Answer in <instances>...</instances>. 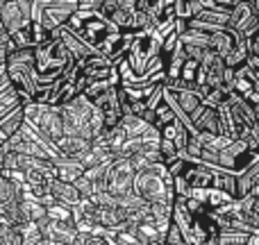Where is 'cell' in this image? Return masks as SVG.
<instances>
[{
	"label": "cell",
	"instance_id": "cell-9",
	"mask_svg": "<svg viewBox=\"0 0 259 245\" xmlns=\"http://www.w3.org/2000/svg\"><path fill=\"white\" fill-rule=\"evenodd\" d=\"M132 184H134V168L130 164V159L114 157L109 161L107 177H105V193L121 200V198L132 193Z\"/></svg>",
	"mask_w": 259,
	"mask_h": 245
},
{
	"label": "cell",
	"instance_id": "cell-29",
	"mask_svg": "<svg viewBox=\"0 0 259 245\" xmlns=\"http://www.w3.org/2000/svg\"><path fill=\"white\" fill-rule=\"evenodd\" d=\"M18 236H21V243L23 245H39L44 241V236H41L39 227H36V223H25L21 225V227H16Z\"/></svg>",
	"mask_w": 259,
	"mask_h": 245
},
{
	"label": "cell",
	"instance_id": "cell-30",
	"mask_svg": "<svg viewBox=\"0 0 259 245\" xmlns=\"http://www.w3.org/2000/svg\"><path fill=\"white\" fill-rule=\"evenodd\" d=\"M21 103V98H18V93L12 89V86H7V89L0 91V118L5 116V114H9L14 107H18Z\"/></svg>",
	"mask_w": 259,
	"mask_h": 245
},
{
	"label": "cell",
	"instance_id": "cell-27",
	"mask_svg": "<svg viewBox=\"0 0 259 245\" xmlns=\"http://www.w3.org/2000/svg\"><path fill=\"white\" fill-rule=\"evenodd\" d=\"M248 57H250V55H248V45H246V39H241L237 43V48L232 50V53L228 55V57L223 59L225 62V66L230 68V71H239V68H243L248 64Z\"/></svg>",
	"mask_w": 259,
	"mask_h": 245
},
{
	"label": "cell",
	"instance_id": "cell-1",
	"mask_svg": "<svg viewBox=\"0 0 259 245\" xmlns=\"http://www.w3.org/2000/svg\"><path fill=\"white\" fill-rule=\"evenodd\" d=\"M132 191L148 205H173V177L161 164H143L134 170Z\"/></svg>",
	"mask_w": 259,
	"mask_h": 245
},
{
	"label": "cell",
	"instance_id": "cell-2",
	"mask_svg": "<svg viewBox=\"0 0 259 245\" xmlns=\"http://www.w3.org/2000/svg\"><path fill=\"white\" fill-rule=\"evenodd\" d=\"M73 66H75V62L68 55V50L62 45V41L50 39L34 48V73L39 86L55 84L64 75H68Z\"/></svg>",
	"mask_w": 259,
	"mask_h": 245
},
{
	"label": "cell",
	"instance_id": "cell-7",
	"mask_svg": "<svg viewBox=\"0 0 259 245\" xmlns=\"http://www.w3.org/2000/svg\"><path fill=\"white\" fill-rule=\"evenodd\" d=\"M25 112V123L44 138L46 143L55 145L59 138L64 136V123H62V114L57 107H46V105H23Z\"/></svg>",
	"mask_w": 259,
	"mask_h": 245
},
{
	"label": "cell",
	"instance_id": "cell-11",
	"mask_svg": "<svg viewBox=\"0 0 259 245\" xmlns=\"http://www.w3.org/2000/svg\"><path fill=\"white\" fill-rule=\"evenodd\" d=\"M228 27L237 32L241 39H248L259 27V9L255 0H237L234 9L228 16Z\"/></svg>",
	"mask_w": 259,
	"mask_h": 245
},
{
	"label": "cell",
	"instance_id": "cell-13",
	"mask_svg": "<svg viewBox=\"0 0 259 245\" xmlns=\"http://www.w3.org/2000/svg\"><path fill=\"white\" fill-rule=\"evenodd\" d=\"M225 73H228V66L225 62L209 53L205 55V59L200 62V75H198V86H207V89H221L225 86Z\"/></svg>",
	"mask_w": 259,
	"mask_h": 245
},
{
	"label": "cell",
	"instance_id": "cell-31",
	"mask_svg": "<svg viewBox=\"0 0 259 245\" xmlns=\"http://www.w3.org/2000/svg\"><path fill=\"white\" fill-rule=\"evenodd\" d=\"M73 186H75V191L80 193V198L82 200H91V198L96 195V191H94V184L89 182V179L84 177V175H80V177L73 182Z\"/></svg>",
	"mask_w": 259,
	"mask_h": 245
},
{
	"label": "cell",
	"instance_id": "cell-23",
	"mask_svg": "<svg viewBox=\"0 0 259 245\" xmlns=\"http://www.w3.org/2000/svg\"><path fill=\"white\" fill-rule=\"evenodd\" d=\"M23 191H25V186H23L21 182L9 179L7 175L0 170V214H3L7 207L18 205L23 198Z\"/></svg>",
	"mask_w": 259,
	"mask_h": 245
},
{
	"label": "cell",
	"instance_id": "cell-25",
	"mask_svg": "<svg viewBox=\"0 0 259 245\" xmlns=\"http://www.w3.org/2000/svg\"><path fill=\"white\" fill-rule=\"evenodd\" d=\"M207 5H209V0H173L175 18H178V21H191Z\"/></svg>",
	"mask_w": 259,
	"mask_h": 245
},
{
	"label": "cell",
	"instance_id": "cell-8",
	"mask_svg": "<svg viewBox=\"0 0 259 245\" xmlns=\"http://www.w3.org/2000/svg\"><path fill=\"white\" fill-rule=\"evenodd\" d=\"M161 98H164L166 105L173 109L175 118H178L182 125H187L189 129H191L193 116H196V114L200 112V107L205 105L196 89H175V86H166V84H164Z\"/></svg>",
	"mask_w": 259,
	"mask_h": 245
},
{
	"label": "cell",
	"instance_id": "cell-19",
	"mask_svg": "<svg viewBox=\"0 0 259 245\" xmlns=\"http://www.w3.org/2000/svg\"><path fill=\"white\" fill-rule=\"evenodd\" d=\"M94 141H87V138H80V136H62L57 143H55V150L62 159H71V161H77L91 150Z\"/></svg>",
	"mask_w": 259,
	"mask_h": 245
},
{
	"label": "cell",
	"instance_id": "cell-15",
	"mask_svg": "<svg viewBox=\"0 0 259 245\" xmlns=\"http://www.w3.org/2000/svg\"><path fill=\"white\" fill-rule=\"evenodd\" d=\"M187 25L191 27V30L205 32V34H214V32H221V30L228 27V14L219 12V9L211 5V0H209V5H207V7L202 9L196 18L187 21Z\"/></svg>",
	"mask_w": 259,
	"mask_h": 245
},
{
	"label": "cell",
	"instance_id": "cell-18",
	"mask_svg": "<svg viewBox=\"0 0 259 245\" xmlns=\"http://www.w3.org/2000/svg\"><path fill=\"white\" fill-rule=\"evenodd\" d=\"M191 134H221V116L219 107L211 105H202L200 112L193 116L191 121Z\"/></svg>",
	"mask_w": 259,
	"mask_h": 245
},
{
	"label": "cell",
	"instance_id": "cell-14",
	"mask_svg": "<svg viewBox=\"0 0 259 245\" xmlns=\"http://www.w3.org/2000/svg\"><path fill=\"white\" fill-rule=\"evenodd\" d=\"M77 71H80V77L87 82V86L94 84V82H105V80H112L116 75V68H114L112 62L103 57V55H91L87 57L84 62L75 64Z\"/></svg>",
	"mask_w": 259,
	"mask_h": 245
},
{
	"label": "cell",
	"instance_id": "cell-38",
	"mask_svg": "<svg viewBox=\"0 0 259 245\" xmlns=\"http://www.w3.org/2000/svg\"><path fill=\"white\" fill-rule=\"evenodd\" d=\"M257 234H259V232H257Z\"/></svg>",
	"mask_w": 259,
	"mask_h": 245
},
{
	"label": "cell",
	"instance_id": "cell-16",
	"mask_svg": "<svg viewBox=\"0 0 259 245\" xmlns=\"http://www.w3.org/2000/svg\"><path fill=\"white\" fill-rule=\"evenodd\" d=\"M178 179H182L189 188H211L216 179V168L196 164V161H187V166H184L182 175Z\"/></svg>",
	"mask_w": 259,
	"mask_h": 245
},
{
	"label": "cell",
	"instance_id": "cell-24",
	"mask_svg": "<svg viewBox=\"0 0 259 245\" xmlns=\"http://www.w3.org/2000/svg\"><path fill=\"white\" fill-rule=\"evenodd\" d=\"M23 123H25V112H23V105L14 107L9 114H5V116L0 118V143L9 141V138H12L14 134L23 127Z\"/></svg>",
	"mask_w": 259,
	"mask_h": 245
},
{
	"label": "cell",
	"instance_id": "cell-20",
	"mask_svg": "<svg viewBox=\"0 0 259 245\" xmlns=\"http://www.w3.org/2000/svg\"><path fill=\"white\" fill-rule=\"evenodd\" d=\"M257 186H259V157L248 168H243L239 175H234V200L250 195Z\"/></svg>",
	"mask_w": 259,
	"mask_h": 245
},
{
	"label": "cell",
	"instance_id": "cell-36",
	"mask_svg": "<svg viewBox=\"0 0 259 245\" xmlns=\"http://www.w3.org/2000/svg\"><path fill=\"white\" fill-rule=\"evenodd\" d=\"M202 245H219V241H216V238H209V241H205Z\"/></svg>",
	"mask_w": 259,
	"mask_h": 245
},
{
	"label": "cell",
	"instance_id": "cell-17",
	"mask_svg": "<svg viewBox=\"0 0 259 245\" xmlns=\"http://www.w3.org/2000/svg\"><path fill=\"white\" fill-rule=\"evenodd\" d=\"M50 39L62 41V45L68 50V55L73 57V62H75V64L84 62V59L91 57V55H98L96 50H91L82 39H77V36L73 34L71 30H66V27H59V30H55L53 34H50Z\"/></svg>",
	"mask_w": 259,
	"mask_h": 245
},
{
	"label": "cell",
	"instance_id": "cell-26",
	"mask_svg": "<svg viewBox=\"0 0 259 245\" xmlns=\"http://www.w3.org/2000/svg\"><path fill=\"white\" fill-rule=\"evenodd\" d=\"M118 127H121V132L125 134V138H139L150 129V125H146L137 116H123L121 123H118Z\"/></svg>",
	"mask_w": 259,
	"mask_h": 245
},
{
	"label": "cell",
	"instance_id": "cell-3",
	"mask_svg": "<svg viewBox=\"0 0 259 245\" xmlns=\"http://www.w3.org/2000/svg\"><path fill=\"white\" fill-rule=\"evenodd\" d=\"M64 27L71 30L77 39H82L98 55H105V50H107L109 45H112V41L118 36V32L114 30L105 18H100L96 12H75Z\"/></svg>",
	"mask_w": 259,
	"mask_h": 245
},
{
	"label": "cell",
	"instance_id": "cell-4",
	"mask_svg": "<svg viewBox=\"0 0 259 245\" xmlns=\"http://www.w3.org/2000/svg\"><path fill=\"white\" fill-rule=\"evenodd\" d=\"M5 75L9 80V86L18 93L23 105H30L36 89V73H34V48L12 50L5 64Z\"/></svg>",
	"mask_w": 259,
	"mask_h": 245
},
{
	"label": "cell",
	"instance_id": "cell-34",
	"mask_svg": "<svg viewBox=\"0 0 259 245\" xmlns=\"http://www.w3.org/2000/svg\"><path fill=\"white\" fill-rule=\"evenodd\" d=\"M252 198H255V200H252V209H250V214L259 220V186L255 188V191H252Z\"/></svg>",
	"mask_w": 259,
	"mask_h": 245
},
{
	"label": "cell",
	"instance_id": "cell-22",
	"mask_svg": "<svg viewBox=\"0 0 259 245\" xmlns=\"http://www.w3.org/2000/svg\"><path fill=\"white\" fill-rule=\"evenodd\" d=\"M239 41H241V36H239L234 30L225 27V30L209 34V50H211L214 55H219L221 59H225L234 48H237Z\"/></svg>",
	"mask_w": 259,
	"mask_h": 245
},
{
	"label": "cell",
	"instance_id": "cell-33",
	"mask_svg": "<svg viewBox=\"0 0 259 245\" xmlns=\"http://www.w3.org/2000/svg\"><path fill=\"white\" fill-rule=\"evenodd\" d=\"M166 243H168V245H184L182 234H180V229L175 227L173 223H170L168 229H166Z\"/></svg>",
	"mask_w": 259,
	"mask_h": 245
},
{
	"label": "cell",
	"instance_id": "cell-6",
	"mask_svg": "<svg viewBox=\"0 0 259 245\" xmlns=\"http://www.w3.org/2000/svg\"><path fill=\"white\" fill-rule=\"evenodd\" d=\"M75 12H80L77 0H36L32 3V21L48 34L66 25L68 18Z\"/></svg>",
	"mask_w": 259,
	"mask_h": 245
},
{
	"label": "cell",
	"instance_id": "cell-10",
	"mask_svg": "<svg viewBox=\"0 0 259 245\" xmlns=\"http://www.w3.org/2000/svg\"><path fill=\"white\" fill-rule=\"evenodd\" d=\"M32 23V0H0V25L9 36Z\"/></svg>",
	"mask_w": 259,
	"mask_h": 245
},
{
	"label": "cell",
	"instance_id": "cell-28",
	"mask_svg": "<svg viewBox=\"0 0 259 245\" xmlns=\"http://www.w3.org/2000/svg\"><path fill=\"white\" fill-rule=\"evenodd\" d=\"M178 118H175V114H173V109L166 105V100L161 98L159 103L155 105V125L152 127L155 129H164L166 125H170V123H175Z\"/></svg>",
	"mask_w": 259,
	"mask_h": 245
},
{
	"label": "cell",
	"instance_id": "cell-12",
	"mask_svg": "<svg viewBox=\"0 0 259 245\" xmlns=\"http://www.w3.org/2000/svg\"><path fill=\"white\" fill-rule=\"evenodd\" d=\"M36 227H39L44 241H50L55 245H73L75 238L80 236V232H77L75 220L73 218L71 220H53V218L46 216L44 220L36 223Z\"/></svg>",
	"mask_w": 259,
	"mask_h": 245
},
{
	"label": "cell",
	"instance_id": "cell-37",
	"mask_svg": "<svg viewBox=\"0 0 259 245\" xmlns=\"http://www.w3.org/2000/svg\"><path fill=\"white\" fill-rule=\"evenodd\" d=\"M184 245H191V243H184Z\"/></svg>",
	"mask_w": 259,
	"mask_h": 245
},
{
	"label": "cell",
	"instance_id": "cell-35",
	"mask_svg": "<svg viewBox=\"0 0 259 245\" xmlns=\"http://www.w3.org/2000/svg\"><path fill=\"white\" fill-rule=\"evenodd\" d=\"M252 116H255V125H259V105L252 107Z\"/></svg>",
	"mask_w": 259,
	"mask_h": 245
},
{
	"label": "cell",
	"instance_id": "cell-5",
	"mask_svg": "<svg viewBox=\"0 0 259 245\" xmlns=\"http://www.w3.org/2000/svg\"><path fill=\"white\" fill-rule=\"evenodd\" d=\"M96 14L109 23L118 34H139V32L152 30V23L143 14H137L132 0H96Z\"/></svg>",
	"mask_w": 259,
	"mask_h": 245
},
{
	"label": "cell",
	"instance_id": "cell-32",
	"mask_svg": "<svg viewBox=\"0 0 259 245\" xmlns=\"http://www.w3.org/2000/svg\"><path fill=\"white\" fill-rule=\"evenodd\" d=\"M246 45H248V55L252 59H259V27L246 39Z\"/></svg>",
	"mask_w": 259,
	"mask_h": 245
},
{
	"label": "cell",
	"instance_id": "cell-21",
	"mask_svg": "<svg viewBox=\"0 0 259 245\" xmlns=\"http://www.w3.org/2000/svg\"><path fill=\"white\" fill-rule=\"evenodd\" d=\"M48 198L53 202H57V205H64L68 207V209H75L77 205H80V193L75 191V186L68 182H59V179H53V182L48 184Z\"/></svg>",
	"mask_w": 259,
	"mask_h": 245
}]
</instances>
